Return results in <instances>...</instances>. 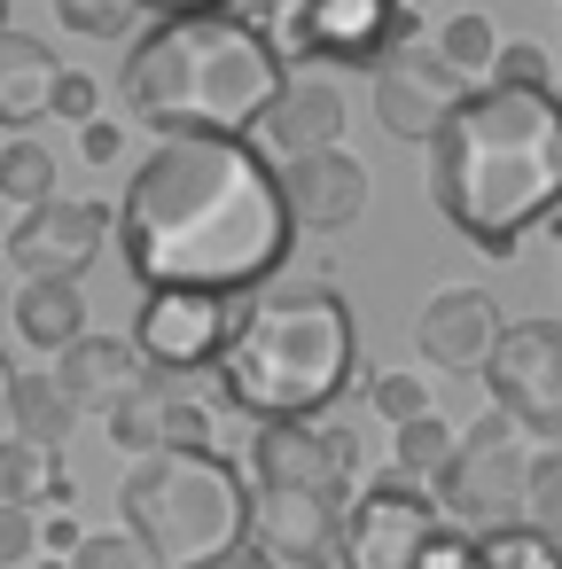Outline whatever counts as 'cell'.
Wrapping results in <instances>:
<instances>
[{"label":"cell","instance_id":"obj_1","mask_svg":"<svg viewBox=\"0 0 562 569\" xmlns=\"http://www.w3.org/2000/svg\"><path fill=\"white\" fill-rule=\"evenodd\" d=\"M118 242H126V273L149 297L157 289L243 297L282 273L297 242V211L258 141L180 133L157 141V157L134 172L118 203Z\"/></svg>","mask_w":562,"mask_h":569},{"label":"cell","instance_id":"obj_2","mask_svg":"<svg viewBox=\"0 0 562 569\" xmlns=\"http://www.w3.org/2000/svg\"><path fill=\"white\" fill-rule=\"evenodd\" d=\"M430 203L484 258H507L562 211V94L476 87L430 141Z\"/></svg>","mask_w":562,"mask_h":569},{"label":"cell","instance_id":"obj_3","mask_svg":"<svg viewBox=\"0 0 562 569\" xmlns=\"http://www.w3.org/2000/svg\"><path fill=\"white\" fill-rule=\"evenodd\" d=\"M282 87H289L282 48L250 17H172V24H149L126 56V110L165 141L180 133L250 141L282 102Z\"/></svg>","mask_w":562,"mask_h":569},{"label":"cell","instance_id":"obj_4","mask_svg":"<svg viewBox=\"0 0 562 569\" xmlns=\"http://www.w3.org/2000/svg\"><path fill=\"white\" fill-rule=\"evenodd\" d=\"M359 367V328L352 305L328 281H282L243 305V328L219 359L227 406H243L258 429L274 421H321Z\"/></svg>","mask_w":562,"mask_h":569},{"label":"cell","instance_id":"obj_5","mask_svg":"<svg viewBox=\"0 0 562 569\" xmlns=\"http://www.w3.org/2000/svg\"><path fill=\"white\" fill-rule=\"evenodd\" d=\"M250 499L243 468L227 452H149L118 483L126 530L165 561V569H211L250 546Z\"/></svg>","mask_w":562,"mask_h":569},{"label":"cell","instance_id":"obj_6","mask_svg":"<svg viewBox=\"0 0 562 569\" xmlns=\"http://www.w3.org/2000/svg\"><path fill=\"white\" fill-rule=\"evenodd\" d=\"M531 476H539V452L523 445V421L500 413V406H484V413L461 429V452H453V468H445V483H437V507L453 515V530L484 538V530L523 522Z\"/></svg>","mask_w":562,"mask_h":569},{"label":"cell","instance_id":"obj_7","mask_svg":"<svg viewBox=\"0 0 562 569\" xmlns=\"http://www.w3.org/2000/svg\"><path fill=\"white\" fill-rule=\"evenodd\" d=\"M274 32H282L289 56L383 71V56L422 48V40H414V32H422V9H406V0H282Z\"/></svg>","mask_w":562,"mask_h":569},{"label":"cell","instance_id":"obj_8","mask_svg":"<svg viewBox=\"0 0 562 569\" xmlns=\"http://www.w3.org/2000/svg\"><path fill=\"white\" fill-rule=\"evenodd\" d=\"M437 530H445V507L391 468L344 507V569H422Z\"/></svg>","mask_w":562,"mask_h":569},{"label":"cell","instance_id":"obj_9","mask_svg":"<svg viewBox=\"0 0 562 569\" xmlns=\"http://www.w3.org/2000/svg\"><path fill=\"white\" fill-rule=\"evenodd\" d=\"M484 390L523 421V437L562 445V320H515L484 367Z\"/></svg>","mask_w":562,"mask_h":569},{"label":"cell","instance_id":"obj_10","mask_svg":"<svg viewBox=\"0 0 562 569\" xmlns=\"http://www.w3.org/2000/svg\"><path fill=\"white\" fill-rule=\"evenodd\" d=\"M250 483L282 491H321V499H359V445L344 421H274L250 437Z\"/></svg>","mask_w":562,"mask_h":569},{"label":"cell","instance_id":"obj_11","mask_svg":"<svg viewBox=\"0 0 562 569\" xmlns=\"http://www.w3.org/2000/svg\"><path fill=\"white\" fill-rule=\"evenodd\" d=\"M235 328H243V305H235V297L157 289V297H141L134 343H141L149 367H165V375H196V367H219V359H227Z\"/></svg>","mask_w":562,"mask_h":569},{"label":"cell","instance_id":"obj_12","mask_svg":"<svg viewBox=\"0 0 562 569\" xmlns=\"http://www.w3.org/2000/svg\"><path fill=\"white\" fill-rule=\"evenodd\" d=\"M250 553L266 569H344V499L258 483V499H250Z\"/></svg>","mask_w":562,"mask_h":569},{"label":"cell","instance_id":"obj_13","mask_svg":"<svg viewBox=\"0 0 562 569\" xmlns=\"http://www.w3.org/2000/svg\"><path fill=\"white\" fill-rule=\"evenodd\" d=\"M469 94H476V87H469L437 48H398V56H383V71H375V118H383V133H398V141H437L445 118H453Z\"/></svg>","mask_w":562,"mask_h":569},{"label":"cell","instance_id":"obj_14","mask_svg":"<svg viewBox=\"0 0 562 569\" xmlns=\"http://www.w3.org/2000/svg\"><path fill=\"white\" fill-rule=\"evenodd\" d=\"M102 242H110V203L87 196H56L9 227V258L24 266V281H79L102 258Z\"/></svg>","mask_w":562,"mask_h":569},{"label":"cell","instance_id":"obj_15","mask_svg":"<svg viewBox=\"0 0 562 569\" xmlns=\"http://www.w3.org/2000/svg\"><path fill=\"white\" fill-rule=\"evenodd\" d=\"M500 336H507V320H500V312H492V297H484V289H469V281L437 289V297L422 305V320H414L422 359H430V367H445V375H484V367H492V351H500Z\"/></svg>","mask_w":562,"mask_h":569},{"label":"cell","instance_id":"obj_16","mask_svg":"<svg viewBox=\"0 0 562 569\" xmlns=\"http://www.w3.org/2000/svg\"><path fill=\"white\" fill-rule=\"evenodd\" d=\"M282 196H289V211H297V227H313V234H344V227L367 211V164L344 157V149L297 157V164H282Z\"/></svg>","mask_w":562,"mask_h":569},{"label":"cell","instance_id":"obj_17","mask_svg":"<svg viewBox=\"0 0 562 569\" xmlns=\"http://www.w3.org/2000/svg\"><path fill=\"white\" fill-rule=\"evenodd\" d=\"M344 126H352V110H344V94H336L328 79H289V87H282V102L266 110L258 141H266L282 164H297V157L336 149V141H344Z\"/></svg>","mask_w":562,"mask_h":569},{"label":"cell","instance_id":"obj_18","mask_svg":"<svg viewBox=\"0 0 562 569\" xmlns=\"http://www.w3.org/2000/svg\"><path fill=\"white\" fill-rule=\"evenodd\" d=\"M141 375H149V359H141L134 336H79V343L56 359V382L71 390V406H79V413H102V421L118 413V398H126Z\"/></svg>","mask_w":562,"mask_h":569},{"label":"cell","instance_id":"obj_19","mask_svg":"<svg viewBox=\"0 0 562 569\" xmlns=\"http://www.w3.org/2000/svg\"><path fill=\"white\" fill-rule=\"evenodd\" d=\"M56 87H63V63L48 56V40L0 24V133H24V126L56 118Z\"/></svg>","mask_w":562,"mask_h":569},{"label":"cell","instance_id":"obj_20","mask_svg":"<svg viewBox=\"0 0 562 569\" xmlns=\"http://www.w3.org/2000/svg\"><path fill=\"white\" fill-rule=\"evenodd\" d=\"M188 375H165V367H149L126 398H118V413H110V445L118 452H134V460H149V452H172V413H180V390Z\"/></svg>","mask_w":562,"mask_h":569},{"label":"cell","instance_id":"obj_21","mask_svg":"<svg viewBox=\"0 0 562 569\" xmlns=\"http://www.w3.org/2000/svg\"><path fill=\"white\" fill-rule=\"evenodd\" d=\"M9 320H17L24 343H40V351L63 359V351L87 336V297H79V281H24V289L9 297Z\"/></svg>","mask_w":562,"mask_h":569},{"label":"cell","instance_id":"obj_22","mask_svg":"<svg viewBox=\"0 0 562 569\" xmlns=\"http://www.w3.org/2000/svg\"><path fill=\"white\" fill-rule=\"evenodd\" d=\"M0 499L9 507H71V468L56 445H9L0 452Z\"/></svg>","mask_w":562,"mask_h":569},{"label":"cell","instance_id":"obj_23","mask_svg":"<svg viewBox=\"0 0 562 569\" xmlns=\"http://www.w3.org/2000/svg\"><path fill=\"white\" fill-rule=\"evenodd\" d=\"M71 429H79V406H71V390L56 382V367H48V375H24V382H17V437L63 452Z\"/></svg>","mask_w":562,"mask_h":569},{"label":"cell","instance_id":"obj_24","mask_svg":"<svg viewBox=\"0 0 562 569\" xmlns=\"http://www.w3.org/2000/svg\"><path fill=\"white\" fill-rule=\"evenodd\" d=\"M430 48H437V56H445V63H453V71L469 79V87H492V71H500V40H492V17H469V9H461V17H445Z\"/></svg>","mask_w":562,"mask_h":569},{"label":"cell","instance_id":"obj_25","mask_svg":"<svg viewBox=\"0 0 562 569\" xmlns=\"http://www.w3.org/2000/svg\"><path fill=\"white\" fill-rule=\"evenodd\" d=\"M453 452H461V429H453L445 413H422V421L398 429V476H406V483H445Z\"/></svg>","mask_w":562,"mask_h":569},{"label":"cell","instance_id":"obj_26","mask_svg":"<svg viewBox=\"0 0 562 569\" xmlns=\"http://www.w3.org/2000/svg\"><path fill=\"white\" fill-rule=\"evenodd\" d=\"M0 196L17 203V219L40 211V203H56V157H48L32 133H17L9 149H0Z\"/></svg>","mask_w":562,"mask_h":569},{"label":"cell","instance_id":"obj_27","mask_svg":"<svg viewBox=\"0 0 562 569\" xmlns=\"http://www.w3.org/2000/svg\"><path fill=\"white\" fill-rule=\"evenodd\" d=\"M476 569H562V546L539 538L531 522H507V530L476 538Z\"/></svg>","mask_w":562,"mask_h":569},{"label":"cell","instance_id":"obj_28","mask_svg":"<svg viewBox=\"0 0 562 569\" xmlns=\"http://www.w3.org/2000/svg\"><path fill=\"white\" fill-rule=\"evenodd\" d=\"M367 406H375L391 429H406V421L437 413V406H430V382H422L414 367H391V375H375V382H367Z\"/></svg>","mask_w":562,"mask_h":569},{"label":"cell","instance_id":"obj_29","mask_svg":"<svg viewBox=\"0 0 562 569\" xmlns=\"http://www.w3.org/2000/svg\"><path fill=\"white\" fill-rule=\"evenodd\" d=\"M56 17L71 32H87V40H126L141 9H134V0H56Z\"/></svg>","mask_w":562,"mask_h":569},{"label":"cell","instance_id":"obj_30","mask_svg":"<svg viewBox=\"0 0 562 569\" xmlns=\"http://www.w3.org/2000/svg\"><path fill=\"white\" fill-rule=\"evenodd\" d=\"M71 569H165V561H157L134 530H95V538L71 553Z\"/></svg>","mask_w":562,"mask_h":569},{"label":"cell","instance_id":"obj_31","mask_svg":"<svg viewBox=\"0 0 562 569\" xmlns=\"http://www.w3.org/2000/svg\"><path fill=\"white\" fill-rule=\"evenodd\" d=\"M492 87H531V94H554V56H546L539 40H507V48H500V71H492Z\"/></svg>","mask_w":562,"mask_h":569},{"label":"cell","instance_id":"obj_32","mask_svg":"<svg viewBox=\"0 0 562 569\" xmlns=\"http://www.w3.org/2000/svg\"><path fill=\"white\" fill-rule=\"evenodd\" d=\"M523 522L539 530V538H554L562 546V460L546 452L539 460V476H531V507H523Z\"/></svg>","mask_w":562,"mask_h":569},{"label":"cell","instance_id":"obj_33","mask_svg":"<svg viewBox=\"0 0 562 569\" xmlns=\"http://www.w3.org/2000/svg\"><path fill=\"white\" fill-rule=\"evenodd\" d=\"M32 553H48V546H40V515L0 499V569H17V561H32Z\"/></svg>","mask_w":562,"mask_h":569},{"label":"cell","instance_id":"obj_34","mask_svg":"<svg viewBox=\"0 0 562 569\" xmlns=\"http://www.w3.org/2000/svg\"><path fill=\"white\" fill-rule=\"evenodd\" d=\"M95 102H102V87H95L87 71H63V87H56V118H71V126H95Z\"/></svg>","mask_w":562,"mask_h":569},{"label":"cell","instance_id":"obj_35","mask_svg":"<svg viewBox=\"0 0 562 569\" xmlns=\"http://www.w3.org/2000/svg\"><path fill=\"white\" fill-rule=\"evenodd\" d=\"M422 569H476V538L445 522V530L430 538V553H422Z\"/></svg>","mask_w":562,"mask_h":569},{"label":"cell","instance_id":"obj_36","mask_svg":"<svg viewBox=\"0 0 562 569\" xmlns=\"http://www.w3.org/2000/svg\"><path fill=\"white\" fill-rule=\"evenodd\" d=\"M87 538H95V530H79V522H71V507H56V515L40 522V546H48L56 561H71V553H79Z\"/></svg>","mask_w":562,"mask_h":569},{"label":"cell","instance_id":"obj_37","mask_svg":"<svg viewBox=\"0 0 562 569\" xmlns=\"http://www.w3.org/2000/svg\"><path fill=\"white\" fill-rule=\"evenodd\" d=\"M134 9H149L157 24H172V17H235L243 0H134Z\"/></svg>","mask_w":562,"mask_h":569},{"label":"cell","instance_id":"obj_38","mask_svg":"<svg viewBox=\"0 0 562 569\" xmlns=\"http://www.w3.org/2000/svg\"><path fill=\"white\" fill-rule=\"evenodd\" d=\"M118 141H126V133H118L110 118H95V126H79V157H87V164H118Z\"/></svg>","mask_w":562,"mask_h":569},{"label":"cell","instance_id":"obj_39","mask_svg":"<svg viewBox=\"0 0 562 569\" xmlns=\"http://www.w3.org/2000/svg\"><path fill=\"white\" fill-rule=\"evenodd\" d=\"M17 382H24V375H17L9 359H0V452L17 445Z\"/></svg>","mask_w":562,"mask_h":569},{"label":"cell","instance_id":"obj_40","mask_svg":"<svg viewBox=\"0 0 562 569\" xmlns=\"http://www.w3.org/2000/svg\"><path fill=\"white\" fill-rule=\"evenodd\" d=\"M211 569H266V561H258V553L243 546V553H227V561H211Z\"/></svg>","mask_w":562,"mask_h":569},{"label":"cell","instance_id":"obj_41","mask_svg":"<svg viewBox=\"0 0 562 569\" xmlns=\"http://www.w3.org/2000/svg\"><path fill=\"white\" fill-rule=\"evenodd\" d=\"M40 569H71V561H56V553H48V561H40Z\"/></svg>","mask_w":562,"mask_h":569},{"label":"cell","instance_id":"obj_42","mask_svg":"<svg viewBox=\"0 0 562 569\" xmlns=\"http://www.w3.org/2000/svg\"><path fill=\"white\" fill-rule=\"evenodd\" d=\"M406 9H422V0H406Z\"/></svg>","mask_w":562,"mask_h":569},{"label":"cell","instance_id":"obj_43","mask_svg":"<svg viewBox=\"0 0 562 569\" xmlns=\"http://www.w3.org/2000/svg\"><path fill=\"white\" fill-rule=\"evenodd\" d=\"M0 305H9V297H0Z\"/></svg>","mask_w":562,"mask_h":569},{"label":"cell","instance_id":"obj_44","mask_svg":"<svg viewBox=\"0 0 562 569\" xmlns=\"http://www.w3.org/2000/svg\"><path fill=\"white\" fill-rule=\"evenodd\" d=\"M0 24H9V17H0Z\"/></svg>","mask_w":562,"mask_h":569}]
</instances>
